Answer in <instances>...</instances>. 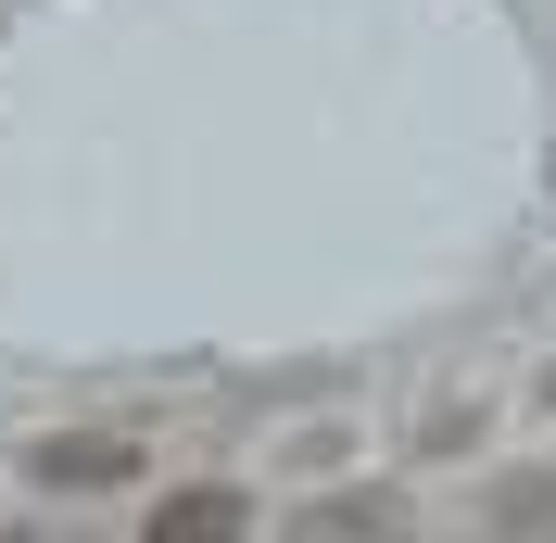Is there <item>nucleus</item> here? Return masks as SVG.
<instances>
[{"mask_svg":"<svg viewBox=\"0 0 556 543\" xmlns=\"http://www.w3.org/2000/svg\"><path fill=\"white\" fill-rule=\"evenodd\" d=\"M26 468L51 480V493H114V480H139V442H114V430H51Z\"/></svg>","mask_w":556,"mask_h":543,"instance_id":"obj_1","label":"nucleus"},{"mask_svg":"<svg viewBox=\"0 0 556 543\" xmlns=\"http://www.w3.org/2000/svg\"><path fill=\"white\" fill-rule=\"evenodd\" d=\"M241 531H253L241 493H228V480H190V493L152 506V531H139V543H241Z\"/></svg>","mask_w":556,"mask_h":543,"instance_id":"obj_2","label":"nucleus"},{"mask_svg":"<svg viewBox=\"0 0 556 543\" xmlns=\"http://www.w3.org/2000/svg\"><path fill=\"white\" fill-rule=\"evenodd\" d=\"M380 531H392V506L367 493V506H316V518H304L291 543H380Z\"/></svg>","mask_w":556,"mask_h":543,"instance_id":"obj_3","label":"nucleus"},{"mask_svg":"<svg viewBox=\"0 0 556 543\" xmlns=\"http://www.w3.org/2000/svg\"><path fill=\"white\" fill-rule=\"evenodd\" d=\"M13 543H51V531H13Z\"/></svg>","mask_w":556,"mask_h":543,"instance_id":"obj_4","label":"nucleus"}]
</instances>
